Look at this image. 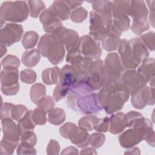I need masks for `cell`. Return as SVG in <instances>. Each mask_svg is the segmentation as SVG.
Returning a JSON list of instances; mask_svg holds the SVG:
<instances>
[{"instance_id":"cell-1","label":"cell","mask_w":155,"mask_h":155,"mask_svg":"<svg viewBox=\"0 0 155 155\" xmlns=\"http://www.w3.org/2000/svg\"><path fill=\"white\" fill-rule=\"evenodd\" d=\"M93 91L85 81L76 82L68 90L67 104L70 108L82 114L98 113L103 108L99 102L98 94Z\"/></svg>"},{"instance_id":"cell-2","label":"cell","mask_w":155,"mask_h":155,"mask_svg":"<svg viewBox=\"0 0 155 155\" xmlns=\"http://www.w3.org/2000/svg\"><path fill=\"white\" fill-rule=\"evenodd\" d=\"M97 94L101 106L110 114L121 110L130 95L120 80L106 81Z\"/></svg>"},{"instance_id":"cell-3","label":"cell","mask_w":155,"mask_h":155,"mask_svg":"<svg viewBox=\"0 0 155 155\" xmlns=\"http://www.w3.org/2000/svg\"><path fill=\"white\" fill-rule=\"evenodd\" d=\"M29 15L27 2L16 1H5L2 3L0 8L1 28L5 21L11 23H20L25 21Z\"/></svg>"},{"instance_id":"cell-4","label":"cell","mask_w":155,"mask_h":155,"mask_svg":"<svg viewBox=\"0 0 155 155\" xmlns=\"http://www.w3.org/2000/svg\"><path fill=\"white\" fill-rule=\"evenodd\" d=\"M148 15V10L143 1H130L128 16L133 18L131 30L135 35L140 36L149 29Z\"/></svg>"},{"instance_id":"cell-5","label":"cell","mask_w":155,"mask_h":155,"mask_svg":"<svg viewBox=\"0 0 155 155\" xmlns=\"http://www.w3.org/2000/svg\"><path fill=\"white\" fill-rule=\"evenodd\" d=\"M19 71L17 68L5 67L1 72V90L7 96L16 94L19 90Z\"/></svg>"},{"instance_id":"cell-6","label":"cell","mask_w":155,"mask_h":155,"mask_svg":"<svg viewBox=\"0 0 155 155\" xmlns=\"http://www.w3.org/2000/svg\"><path fill=\"white\" fill-rule=\"evenodd\" d=\"M124 71L119 54L114 52L108 54L104 63V73L106 81H120Z\"/></svg>"},{"instance_id":"cell-7","label":"cell","mask_w":155,"mask_h":155,"mask_svg":"<svg viewBox=\"0 0 155 155\" xmlns=\"http://www.w3.org/2000/svg\"><path fill=\"white\" fill-rule=\"evenodd\" d=\"M106 81L104 73V62L100 59L93 61L86 79L85 83L93 91L100 90Z\"/></svg>"},{"instance_id":"cell-8","label":"cell","mask_w":155,"mask_h":155,"mask_svg":"<svg viewBox=\"0 0 155 155\" xmlns=\"http://www.w3.org/2000/svg\"><path fill=\"white\" fill-rule=\"evenodd\" d=\"M78 48L82 56L91 59H97L102 54L99 41L90 35H84L79 38Z\"/></svg>"},{"instance_id":"cell-9","label":"cell","mask_w":155,"mask_h":155,"mask_svg":"<svg viewBox=\"0 0 155 155\" xmlns=\"http://www.w3.org/2000/svg\"><path fill=\"white\" fill-rule=\"evenodd\" d=\"M120 81L130 95L141 90L148 84L146 79L135 70H125L121 76Z\"/></svg>"},{"instance_id":"cell-10","label":"cell","mask_w":155,"mask_h":155,"mask_svg":"<svg viewBox=\"0 0 155 155\" xmlns=\"http://www.w3.org/2000/svg\"><path fill=\"white\" fill-rule=\"evenodd\" d=\"M23 33L24 30L21 25L7 23L0 30V44L11 46L21 40Z\"/></svg>"},{"instance_id":"cell-11","label":"cell","mask_w":155,"mask_h":155,"mask_svg":"<svg viewBox=\"0 0 155 155\" xmlns=\"http://www.w3.org/2000/svg\"><path fill=\"white\" fill-rule=\"evenodd\" d=\"M51 35L55 39L61 42L64 45L67 51L78 45L79 36L73 29L62 26L56 30Z\"/></svg>"},{"instance_id":"cell-12","label":"cell","mask_w":155,"mask_h":155,"mask_svg":"<svg viewBox=\"0 0 155 155\" xmlns=\"http://www.w3.org/2000/svg\"><path fill=\"white\" fill-rule=\"evenodd\" d=\"M131 96V102L135 108L143 109L147 105L154 104V87L147 85Z\"/></svg>"},{"instance_id":"cell-13","label":"cell","mask_w":155,"mask_h":155,"mask_svg":"<svg viewBox=\"0 0 155 155\" xmlns=\"http://www.w3.org/2000/svg\"><path fill=\"white\" fill-rule=\"evenodd\" d=\"M89 29V35L99 41L102 40L109 30L102 17L93 10L90 12Z\"/></svg>"},{"instance_id":"cell-14","label":"cell","mask_w":155,"mask_h":155,"mask_svg":"<svg viewBox=\"0 0 155 155\" xmlns=\"http://www.w3.org/2000/svg\"><path fill=\"white\" fill-rule=\"evenodd\" d=\"M117 50L118 54L125 70H135L139 65L134 58L128 40L126 39H120Z\"/></svg>"},{"instance_id":"cell-15","label":"cell","mask_w":155,"mask_h":155,"mask_svg":"<svg viewBox=\"0 0 155 155\" xmlns=\"http://www.w3.org/2000/svg\"><path fill=\"white\" fill-rule=\"evenodd\" d=\"M145 133L140 129L131 128L123 131L119 135V141L120 146L124 148H130L144 140Z\"/></svg>"},{"instance_id":"cell-16","label":"cell","mask_w":155,"mask_h":155,"mask_svg":"<svg viewBox=\"0 0 155 155\" xmlns=\"http://www.w3.org/2000/svg\"><path fill=\"white\" fill-rule=\"evenodd\" d=\"M44 30L48 34H52L56 30L62 26L61 20L49 7L45 9L39 16Z\"/></svg>"},{"instance_id":"cell-17","label":"cell","mask_w":155,"mask_h":155,"mask_svg":"<svg viewBox=\"0 0 155 155\" xmlns=\"http://www.w3.org/2000/svg\"><path fill=\"white\" fill-rule=\"evenodd\" d=\"M92 5L93 11L104 19L107 27L110 29L112 21V2L110 1L97 0L88 1Z\"/></svg>"},{"instance_id":"cell-18","label":"cell","mask_w":155,"mask_h":155,"mask_svg":"<svg viewBox=\"0 0 155 155\" xmlns=\"http://www.w3.org/2000/svg\"><path fill=\"white\" fill-rule=\"evenodd\" d=\"M133 55L136 61L140 64L149 56V50L139 38H134L128 40Z\"/></svg>"},{"instance_id":"cell-19","label":"cell","mask_w":155,"mask_h":155,"mask_svg":"<svg viewBox=\"0 0 155 155\" xmlns=\"http://www.w3.org/2000/svg\"><path fill=\"white\" fill-rule=\"evenodd\" d=\"M92 62L93 59L81 54L70 63L78 74V82L85 81Z\"/></svg>"},{"instance_id":"cell-20","label":"cell","mask_w":155,"mask_h":155,"mask_svg":"<svg viewBox=\"0 0 155 155\" xmlns=\"http://www.w3.org/2000/svg\"><path fill=\"white\" fill-rule=\"evenodd\" d=\"M1 124L3 137L19 142L21 135L14 120L12 118L4 119L1 120Z\"/></svg>"},{"instance_id":"cell-21","label":"cell","mask_w":155,"mask_h":155,"mask_svg":"<svg viewBox=\"0 0 155 155\" xmlns=\"http://www.w3.org/2000/svg\"><path fill=\"white\" fill-rule=\"evenodd\" d=\"M155 60L153 58L143 60L137 69V71L146 79L150 86L154 87Z\"/></svg>"},{"instance_id":"cell-22","label":"cell","mask_w":155,"mask_h":155,"mask_svg":"<svg viewBox=\"0 0 155 155\" xmlns=\"http://www.w3.org/2000/svg\"><path fill=\"white\" fill-rule=\"evenodd\" d=\"M65 52L64 45L61 42L54 39L48 50L47 58L52 64L57 65L63 61Z\"/></svg>"},{"instance_id":"cell-23","label":"cell","mask_w":155,"mask_h":155,"mask_svg":"<svg viewBox=\"0 0 155 155\" xmlns=\"http://www.w3.org/2000/svg\"><path fill=\"white\" fill-rule=\"evenodd\" d=\"M79 81L78 74L71 65H65L60 71L59 82L70 87Z\"/></svg>"},{"instance_id":"cell-24","label":"cell","mask_w":155,"mask_h":155,"mask_svg":"<svg viewBox=\"0 0 155 155\" xmlns=\"http://www.w3.org/2000/svg\"><path fill=\"white\" fill-rule=\"evenodd\" d=\"M127 127L125 114L123 112H117L111 115L110 118L109 131L111 134H117L122 133Z\"/></svg>"},{"instance_id":"cell-25","label":"cell","mask_w":155,"mask_h":155,"mask_svg":"<svg viewBox=\"0 0 155 155\" xmlns=\"http://www.w3.org/2000/svg\"><path fill=\"white\" fill-rule=\"evenodd\" d=\"M71 142L79 148L86 147L90 144V135L87 131L77 127L69 137Z\"/></svg>"},{"instance_id":"cell-26","label":"cell","mask_w":155,"mask_h":155,"mask_svg":"<svg viewBox=\"0 0 155 155\" xmlns=\"http://www.w3.org/2000/svg\"><path fill=\"white\" fill-rule=\"evenodd\" d=\"M120 36L116 31L109 29L108 33L101 41L102 48L107 51L116 50L120 41Z\"/></svg>"},{"instance_id":"cell-27","label":"cell","mask_w":155,"mask_h":155,"mask_svg":"<svg viewBox=\"0 0 155 155\" xmlns=\"http://www.w3.org/2000/svg\"><path fill=\"white\" fill-rule=\"evenodd\" d=\"M130 27V19L127 15H120L112 17L111 25L110 29L122 35Z\"/></svg>"},{"instance_id":"cell-28","label":"cell","mask_w":155,"mask_h":155,"mask_svg":"<svg viewBox=\"0 0 155 155\" xmlns=\"http://www.w3.org/2000/svg\"><path fill=\"white\" fill-rule=\"evenodd\" d=\"M50 8L61 21H65L70 16L71 9L65 1H54Z\"/></svg>"},{"instance_id":"cell-29","label":"cell","mask_w":155,"mask_h":155,"mask_svg":"<svg viewBox=\"0 0 155 155\" xmlns=\"http://www.w3.org/2000/svg\"><path fill=\"white\" fill-rule=\"evenodd\" d=\"M41 59V53L37 49L27 50L23 53L21 61L27 67L31 68L36 65Z\"/></svg>"},{"instance_id":"cell-30","label":"cell","mask_w":155,"mask_h":155,"mask_svg":"<svg viewBox=\"0 0 155 155\" xmlns=\"http://www.w3.org/2000/svg\"><path fill=\"white\" fill-rule=\"evenodd\" d=\"M61 70L58 67H50L45 69L42 73V79L47 85L57 84L59 81Z\"/></svg>"},{"instance_id":"cell-31","label":"cell","mask_w":155,"mask_h":155,"mask_svg":"<svg viewBox=\"0 0 155 155\" xmlns=\"http://www.w3.org/2000/svg\"><path fill=\"white\" fill-rule=\"evenodd\" d=\"M33 110H29L26 114L19 121H18V127L21 133V135L26 131H33L36 126L32 119Z\"/></svg>"},{"instance_id":"cell-32","label":"cell","mask_w":155,"mask_h":155,"mask_svg":"<svg viewBox=\"0 0 155 155\" xmlns=\"http://www.w3.org/2000/svg\"><path fill=\"white\" fill-rule=\"evenodd\" d=\"M98 120L99 118L95 115L87 114L79 120L78 126L87 131H91L95 130Z\"/></svg>"},{"instance_id":"cell-33","label":"cell","mask_w":155,"mask_h":155,"mask_svg":"<svg viewBox=\"0 0 155 155\" xmlns=\"http://www.w3.org/2000/svg\"><path fill=\"white\" fill-rule=\"evenodd\" d=\"M112 17L120 15L128 16L130 1H113Z\"/></svg>"},{"instance_id":"cell-34","label":"cell","mask_w":155,"mask_h":155,"mask_svg":"<svg viewBox=\"0 0 155 155\" xmlns=\"http://www.w3.org/2000/svg\"><path fill=\"white\" fill-rule=\"evenodd\" d=\"M46 94L45 86L41 83H36L33 84L30 88V96L31 101L37 104L38 102Z\"/></svg>"},{"instance_id":"cell-35","label":"cell","mask_w":155,"mask_h":155,"mask_svg":"<svg viewBox=\"0 0 155 155\" xmlns=\"http://www.w3.org/2000/svg\"><path fill=\"white\" fill-rule=\"evenodd\" d=\"M65 120V111L61 108H54L48 113V120L55 125L62 124Z\"/></svg>"},{"instance_id":"cell-36","label":"cell","mask_w":155,"mask_h":155,"mask_svg":"<svg viewBox=\"0 0 155 155\" xmlns=\"http://www.w3.org/2000/svg\"><path fill=\"white\" fill-rule=\"evenodd\" d=\"M54 39L51 34H45L41 36L38 45V50L42 56L47 57L48 50Z\"/></svg>"},{"instance_id":"cell-37","label":"cell","mask_w":155,"mask_h":155,"mask_svg":"<svg viewBox=\"0 0 155 155\" xmlns=\"http://www.w3.org/2000/svg\"><path fill=\"white\" fill-rule=\"evenodd\" d=\"M39 35L35 31H28L25 32L22 39V45L25 49L34 48L38 44Z\"/></svg>"},{"instance_id":"cell-38","label":"cell","mask_w":155,"mask_h":155,"mask_svg":"<svg viewBox=\"0 0 155 155\" xmlns=\"http://www.w3.org/2000/svg\"><path fill=\"white\" fill-rule=\"evenodd\" d=\"M29 15L31 17L36 18L42 13L45 8L44 2L41 0H34L27 1Z\"/></svg>"},{"instance_id":"cell-39","label":"cell","mask_w":155,"mask_h":155,"mask_svg":"<svg viewBox=\"0 0 155 155\" xmlns=\"http://www.w3.org/2000/svg\"><path fill=\"white\" fill-rule=\"evenodd\" d=\"M19 143V142L12 140L3 137L0 143L1 154L7 155L12 154L14 150L18 147Z\"/></svg>"},{"instance_id":"cell-40","label":"cell","mask_w":155,"mask_h":155,"mask_svg":"<svg viewBox=\"0 0 155 155\" xmlns=\"http://www.w3.org/2000/svg\"><path fill=\"white\" fill-rule=\"evenodd\" d=\"M21 144L27 147H34L37 142V137L33 131H26L21 136Z\"/></svg>"},{"instance_id":"cell-41","label":"cell","mask_w":155,"mask_h":155,"mask_svg":"<svg viewBox=\"0 0 155 155\" xmlns=\"http://www.w3.org/2000/svg\"><path fill=\"white\" fill-rule=\"evenodd\" d=\"M54 99L50 96H45L42 98L36 104L37 107L44 111L46 113H48L54 108L55 102Z\"/></svg>"},{"instance_id":"cell-42","label":"cell","mask_w":155,"mask_h":155,"mask_svg":"<svg viewBox=\"0 0 155 155\" xmlns=\"http://www.w3.org/2000/svg\"><path fill=\"white\" fill-rule=\"evenodd\" d=\"M70 88V87L67 85L58 82L53 92V96L54 100L58 102L62 99L67 94Z\"/></svg>"},{"instance_id":"cell-43","label":"cell","mask_w":155,"mask_h":155,"mask_svg":"<svg viewBox=\"0 0 155 155\" xmlns=\"http://www.w3.org/2000/svg\"><path fill=\"white\" fill-rule=\"evenodd\" d=\"M88 15V12L82 7H79L73 10L70 14L71 20L76 23H81L85 21Z\"/></svg>"},{"instance_id":"cell-44","label":"cell","mask_w":155,"mask_h":155,"mask_svg":"<svg viewBox=\"0 0 155 155\" xmlns=\"http://www.w3.org/2000/svg\"><path fill=\"white\" fill-rule=\"evenodd\" d=\"M105 142V136L101 132L93 133L90 135V144L94 149L101 147Z\"/></svg>"},{"instance_id":"cell-45","label":"cell","mask_w":155,"mask_h":155,"mask_svg":"<svg viewBox=\"0 0 155 155\" xmlns=\"http://www.w3.org/2000/svg\"><path fill=\"white\" fill-rule=\"evenodd\" d=\"M37 75L33 70L27 68L22 70L20 73V79L22 82L25 84H33L36 80Z\"/></svg>"},{"instance_id":"cell-46","label":"cell","mask_w":155,"mask_h":155,"mask_svg":"<svg viewBox=\"0 0 155 155\" xmlns=\"http://www.w3.org/2000/svg\"><path fill=\"white\" fill-rule=\"evenodd\" d=\"M28 111L27 108L21 104L14 105L12 111V118L15 121L21 120Z\"/></svg>"},{"instance_id":"cell-47","label":"cell","mask_w":155,"mask_h":155,"mask_svg":"<svg viewBox=\"0 0 155 155\" xmlns=\"http://www.w3.org/2000/svg\"><path fill=\"white\" fill-rule=\"evenodd\" d=\"M32 119L36 125H43L47 122L46 113L40 108H35L32 111Z\"/></svg>"},{"instance_id":"cell-48","label":"cell","mask_w":155,"mask_h":155,"mask_svg":"<svg viewBox=\"0 0 155 155\" xmlns=\"http://www.w3.org/2000/svg\"><path fill=\"white\" fill-rule=\"evenodd\" d=\"M148 50L153 51L154 50V32L150 31L141 35L139 37Z\"/></svg>"},{"instance_id":"cell-49","label":"cell","mask_w":155,"mask_h":155,"mask_svg":"<svg viewBox=\"0 0 155 155\" xmlns=\"http://www.w3.org/2000/svg\"><path fill=\"white\" fill-rule=\"evenodd\" d=\"M1 64L4 68L15 67L18 68L20 65V60L16 56L8 54L2 59L1 61Z\"/></svg>"},{"instance_id":"cell-50","label":"cell","mask_w":155,"mask_h":155,"mask_svg":"<svg viewBox=\"0 0 155 155\" xmlns=\"http://www.w3.org/2000/svg\"><path fill=\"white\" fill-rule=\"evenodd\" d=\"M78 126L72 122H67L59 128V133L61 135L66 139H69L73 131Z\"/></svg>"},{"instance_id":"cell-51","label":"cell","mask_w":155,"mask_h":155,"mask_svg":"<svg viewBox=\"0 0 155 155\" xmlns=\"http://www.w3.org/2000/svg\"><path fill=\"white\" fill-rule=\"evenodd\" d=\"M110 127V118L108 117H104L99 118L95 130L97 132L105 133L109 130Z\"/></svg>"},{"instance_id":"cell-52","label":"cell","mask_w":155,"mask_h":155,"mask_svg":"<svg viewBox=\"0 0 155 155\" xmlns=\"http://www.w3.org/2000/svg\"><path fill=\"white\" fill-rule=\"evenodd\" d=\"M142 114L137 111H130L125 114V122L127 127L131 128L134 122L139 118L142 117Z\"/></svg>"},{"instance_id":"cell-53","label":"cell","mask_w":155,"mask_h":155,"mask_svg":"<svg viewBox=\"0 0 155 155\" xmlns=\"http://www.w3.org/2000/svg\"><path fill=\"white\" fill-rule=\"evenodd\" d=\"M14 105L12 103L5 102L2 104L1 109V120L6 118H12V111Z\"/></svg>"},{"instance_id":"cell-54","label":"cell","mask_w":155,"mask_h":155,"mask_svg":"<svg viewBox=\"0 0 155 155\" xmlns=\"http://www.w3.org/2000/svg\"><path fill=\"white\" fill-rule=\"evenodd\" d=\"M61 147L58 142L54 139H51L47 147L46 152L47 154H59Z\"/></svg>"},{"instance_id":"cell-55","label":"cell","mask_w":155,"mask_h":155,"mask_svg":"<svg viewBox=\"0 0 155 155\" xmlns=\"http://www.w3.org/2000/svg\"><path fill=\"white\" fill-rule=\"evenodd\" d=\"M16 153L19 155L21 154H36L37 152L34 147L30 148L25 147L19 143L17 147Z\"/></svg>"},{"instance_id":"cell-56","label":"cell","mask_w":155,"mask_h":155,"mask_svg":"<svg viewBox=\"0 0 155 155\" xmlns=\"http://www.w3.org/2000/svg\"><path fill=\"white\" fill-rule=\"evenodd\" d=\"M81 55V53L78 48V45L76 47L73 48L72 49L68 51L67 56H66V61L68 63H71L74 59H75L76 58Z\"/></svg>"},{"instance_id":"cell-57","label":"cell","mask_w":155,"mask_h":155,"mask_svg":"<svg viewBox=\"0 0 155 155\" xmlns=\"http://www.w3.org/2000/svg\"><path fill=\"white\" fill-rule=\"evenodd\" d=\"M145 2L148 4V8L150 9V15H149V21L150 24L152 27H154V4L155 1H147Z\"/></svg>"},{"instance_id":"cell-58","label":"cell","mask_w":155,"mask_h":155,"mask_svg":"<svg viewBox=\"0 0 155 155\" xmlns=\"http://www.w3.org/2000/svg\"><path fill=\"white\" fill-rule=\"evenodd\" d=\"M144 140L151 147H154V131L153 130L148 133L144 137Z\"/></svg>"},{"instance_id":"cell-59","label":"cell","mask_w":155,"mask_h":155,"mask_svg":"<svg viewBox=\"0 0 155 155\" xmlns=\"http://www.w3.org/2000/svg\"><path fill=\"white\" fill-rule=\"evenodd\" d=\"M78 150L73 146H70L62 150L61 154H78Z\"/></svg>"},{"instance_id":"cell-60","label":"cell","mask_w":155,"mask_h":155,"mask_svg":"<svg viewBox=\"0 0 155 155\" xmlns=\"http://www.w3.org/2000/svg\"><path fill=\"white\" fill-rule=\"evenodd\" d=\"M65 1L71 10L75 9L78 7H79V6H81L83 3V1Z\"/></svg>"},{"instance_id":"cell-61","label":"cell","mask_w":155,"mask_h":155,"mask_svg":"<svg viewBox=\"0 0 155 155\" xmlns=\"http://www.w3.org/2000/svg\"><path fill=\"white\" fill-rule=\"evenodd\" d=\"M81 154H97V152L96 151L95 149L90 147H86L84 148H82V149L81 150L80 152Z\"/></svg>"},{"instance_id":"cell-62","label":"cell","mask_w":155,"mask_h":155,"mask_svg":"<svg viewBox=\"0 0 155 155\" xmlns=\"http://www.w3.org/2000/svg\"><path fill=\"white\" fill-rule=\"evenodd\" d=\"M127 151L124 153L125 154H140V152L138 147H131Z\"/></svg>"},{"instance_id":"cell-63","label":"cell","mask_w":155,"mask_h":155,"mask_svg":"<svg viewBox=\"0 0 155 155\" xmlns=\"http://www.w3.org/2000/svg\"><path fill=\"white\" fill-rule=\"evenodd\" d=\"M1 45V57L2 58L4 55H5L7 53V46L0 44Z\"/></svg>"}]
</instances>
